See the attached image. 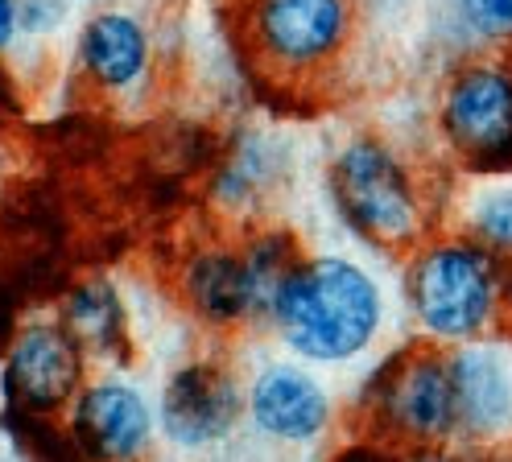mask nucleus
<instances>
[{"instance_id":"1","label":"nucleus","mask_w":512,"mask_h":462,"mask_svg":"<svg viewBox=\"0 0 512 462\" xmlns=\"http://www.w3.org/2000/svg\"><path fill=\"white\" fill-rule=\"evenodd\" d=\"M269 322L294 355L310 363H347L376 343L384 293L364 264L347 256L298 260L273 297Z\"/></svg>"},{"instance_id":"2","label":"nucleus","mask_w":512,"mask_h":462,"mask_svg":"<svg viewBox=\"0 0 512 462\" xmlns=\"http://www.w3.org/2000/svg\"><path fill=\"white\" fill-rule=\"evenodd\" d=\"M405 302L426 343H479L512 306V269L471 236L430 240L405 269Z\"/></svg>"},{"instance_id":"3","label":"nucleus","mask_w":512,"mask_h":462,"mask_svg":"<svg viewBox=\"0 0 512 462\" xmlns=\"http://www.w3.org/2000/svg\"><path fill=\"white\" fill-rule=\"evenodd\" d=\"M339 219L376 248H413L426 231V198L409 165L376 137L347 141L331 161Z\"/></svg>"},{"instance_id":"4","label":"nucleus","mask_w":512,"mask_h":462,"mask_svg":"<svg viewBox=\"0 0 512 462\" xmlns=\"http://www.w3.org/2000/svg\"><path fill=\"white\" fill-rule=\"evenodd\" d=\"M364 405L389 438L409 446H442L459 438V396L451 347H409L376 368Z\"/></svg>"},{"instance_id":"5","label":"nucleus","mask_w":512,"mask_h":462,"mask_svg":"<svg viewBox=\"0 0 512 462\" xmlns=\"http://www.w3.org/2000/svg\"><path fill=\"white\" fill-rule=\"evenodd\" d=\"M438 132L467 170H512V62L471 58L446 79L438 99Z\"/></svg>"},{"instance_id":"6","label":"nucleus","mask_w":512,"mask_h":462,"mask_svg":"<svg viewBox=\"0 0 512 462\" xmlns=\"http://www.w3.org/2000/svg\"><path fill=\"white\" fill-rule=\"evenodd\" d=\"M351 38V0H248V42L277 75H310Z\"/></svg>"},{"instance_id":"7","label":"nucleus","mask_w":512,"mask_h":462,"mask_svg":"<svg viewBox=\"0 0 512 462\" xmlns=\"http://www.w3.org/2000/svg\"><path fill=\"white\" fill-rule=\"evenodd\" d=\"M248 396L223 363H186L162 392V429L178 446H211L228 438Z\"/></svg>"},{"instance_id":"8","label":"nucleus","mask_w":512,"mask_h":462,"mask_svg":"<svg viewBox=\"0 0 512 462\" xmlns=\"http://www.w3.org/2000/svg\"><path fill=\"white\" fill-rule=\"evenodd\" d=\"M83 380V347L67 326H29L5 359V388L25 413H54Z\"/></svg>"},{"instance_id":"9","label":"nucleus","mask_w":512,"mask_h":462,"mask_svg":"<svg viewBox=\"0 0 512 462\" xmlns=\"http://www.w3.org/2000/svg\"><path fill=\"white\" fill-rule=\"evenodd\" d=\"M451 372L459 396V438L463 442H500L512 434V355L500 343H463L451 347Z\"/></svg>"},{"instance_id":"10","label":"nucleus","mask_w":512,"mask_h":462,"mask_svg":"<svg viewBox=\"0 0 512 462\" xmlns=\"http://www.w3.org/2000/svg\"><path fill=\"white\" fill-rule=\"evenodd\" d=\"M248 413L277 442H314L331 425V396L298 363H269L248 388Z\"/></svg>"},{"instance_id":"11","label":"nucleus","mask_w":512,"mask_h":462,"mask_svg":"<svg viewBox=\"0 0 512 462\" xmlns=\"http://www.w3.org/2000/svg\"><path fill=\"white\" fill-rule=\"evenodd\" d=\"M153 434L149 405L128 384H91L75 401V438L95 462H128Z\"/></svg>"},{"instance_id":"12","label":"nucleus","mask_w":512,"mask_h":462,"mask_svg":"<svg viewBox=\"0 0 512 462\" xmlns=\"http://www.w3.org/2000/svg\"><path fill=\"white\" fill-rule=\"evenodd\" d=\"M186 302L199 318L215 326H236L244 318H261V297L248 269V256L232 248H207L186 264Z\"/></svg>"},{"instance_id":"13","label":"nucleus","mask_w":512,"mask_h":462,"mask_svg":"<svg viewBox=\"0 0 512 462\" xmlns=\"http://www.w3.org/2000/svg\"><path fill=\"white\" fill-rule=\"evenodd\" d=\"M83 62L91 79L104 87H128L145 75L149 38L145 29L124 13H100L83 29Z\"/></svg>"},{"instance_id":"14","label":"nucleus","mask_w":512,"mask_h":462,"mask_svg":"<svg viewBox=\"0 0 512 462\" xmlns=\"http://www.w3.org/2000/svg\"><path fill=\"white\" fill-rule=\"evenodd\" d=\"M67 330L79 339L83 351L108 355L124 343V306L112 285L87 281L67 297Z\"/></svg>"},{"instance_id":"15","label":"nucleus","mask_w":512,"mask_h":462,"mask_svg":"<svg viewBox=\"0 0 512 462\" xmlns=\"http://www.w3.org/2000/svg\"><path fill=\"white\" fill-rule=\"evenodd\" d=\"M463 227L471 240L492 248L512 269V182L479 190L463 207Z\"/></svg>"},{"instance_id":"16","label":"nucleus","mask_w":512,"mask_h":462,"mask_svg":"<svg viewBox=\"0 0 512 462\" xmlns=\"http://www.w3.org/2000/svg\"><path fill=\"white\" fill-rule=\"evenodd\" d=\"M459 38L479 50H512V0H446Z\"/></svg>"},{"instance_id":"17","label":"nucleus","mask_w":512,"mask_h":462,"mask_svg":"<svg viewBox=\"0 0 512 462\" xmlns=\"http://www.w3.org/2000/svg\"><path fill=\"white\" fill-rule=\"evenodd\" d=\"M335 462H401V458H393L389 450H380V446H351Z\"/></svg>"},{"instance_id":"18","label":"nucleus","mask_w":512,"mask_h":462,"mask_svg":"<svg viewBox=\"0 0 512 462\" xmlns=\"http://www.w3.org/2000/svg\"><path fill=\"white\" fill-rule=\"evenodd\" d=\"M13 29H17V0H0V50L9 46Z\"/></svg>"}]
</instances>
